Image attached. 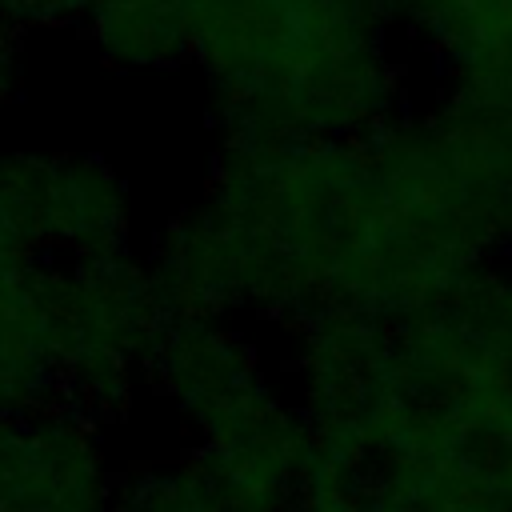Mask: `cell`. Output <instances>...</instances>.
Listing matches in <instances>:
<instances>
[{"label":"cell","instance_id":"obj_8","mask_svg":"<svg viewBox=\"0 0 512 512\" xmlns=\"http://www.w3.org/2000/svg\"><path fill=\"white\" fill-rule=\"evenodd\" d=\"M84 32L120 72H164L192 60L188 0H100Z\"/></svg>","mask_w":512,"mask_h":512},{"label":"cell","instance_id":"obj_11","mask_svg":"<svg viewBox=\"0 0 512 512\" xmlns=\"http://www.w3.org/2000/svg\"><path fill=\"white\" fill-rule=\"evenodd\" d=\"M20 92V32L0 20V108L12 104Z\"/></svg>","mask_w":512,"mask_h":512},{"label":"cell","instance_id":"obj_5","mask_svg":"<svg viewBox=\"0 0 512 512\" xmlns=\"http://www.w3.org/2000/svg\"><path fill=\"white\" fill-rule=\"evenodd\" d=\"M120 476L104 448V424L56 400L16 416L8 444L12 512H116Z\"/></svg>","mask_w":512,"mask_h":512},{"label":"cell","instance_id":"obj_9","mask_svg":"<svg viewBox=\"0 0 512 512\" xmlns=\"http://www.w3.org/2000/svg\"><path fill=\"white\" fill-rule=\"evenodd\" d=\"M296 512H384V508L352 464H344L320 448L316 468L296 500Z\"/></svg>","mask_w":512,"mask_h":512},{"label":"cell","instance_id":"obj_4","mask_svg":"<svg viewBox=\"0 0 512 512\" xmlns=\"http://www.w3.org/2000/svg\"><path fill=\"white\" fill-rule=\"evenodd\" d=\"M0 184L40 256H108L132 236V196L92 152H0Z\"/></svg>","mask_w":512,"mask_h":512},{"label":"cell","instance_id":"obj_7","mask_svg":"<svg viewBox=\"0 0 512 512\" xmlns=\"http://www.w3.org/2000/svg\"><path fill=\"white\" fill-rule=\"evenodd\" d=\"M44 264L0 268V412L28 416L64 400Z\"/></svg>","mask_w":512,"mask_h":512},{"label":"cell","instance_id":"obj_6","mask_svg":"<svg viewBox=\"0 0 512 512\" xmlns=\"http://www.w3.org/2000/svg\"><path fill=\"white\" fill-rule=\"evenodd\" d=\"M392 12L448 96L512 112V0H392Z\"/></svg>","mask_w":512,"mask_h":512},{"label":"cell","instance_id":"obj_2","mask_svg":"<svg viewBox=\"0 0 512 512\" xmlns=\"http://www.w3.org/2000/svg\"><path fill=\"white\" fill-rule=\"evenodd\" d=\"M360 140L372 184L364 312L400 320L512 252V112L440 92Z\"/></svg>","mask_w":512,"mask_h":512},{"label":"cell","instance_id":"obj_1","mask_svg":"<svg viewBox=\"0 0 512 512\" xmlns=\"http://www.w3.org/2000/svg\"><path fill=\"white\" fill-rule=\"evenodd\" d=\"M220 136L344 140L404 108L392 0H188Z\"/></svg>","mask_w":512,"mask_h":512},{"label":"cell","instance_id":"obj_3","mask_svg":"<svg viewBox=\"0 0 512 512\" xmlns=\"http://www.w3.org/2000/svg\"><path fill=\"white\" fill-rule=\"evenodd\" d=\"M60 348L64 400L96 424H120L148 384V360L168 320L148 260L128 248L108 256H52L44 264Z\"/></svg>","mask_w":512,"mask_h":512},{"label":"cell","instance_id":"obj_10","mask_svg":"<svg viewBox=\"0 0 512 512\" xmlns=\"http://www.w3.org/2000/svg\"><path fill=\"white\" fill-rule=\"evenodd\" d=\"M100 0H0V20H8L20 36L48 28H84Z\"/></svg>","mask_w":512,"mask_h":512}]
</instances>
